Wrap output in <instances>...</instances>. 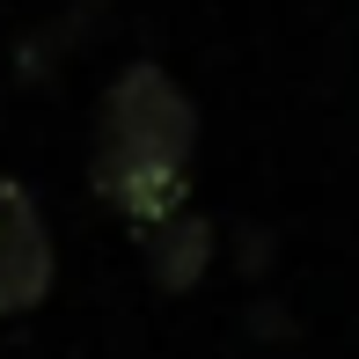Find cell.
<instances>
[{"instance_id": "1", "label": "cell", "mask_w": 359, "mask_h": 359, "mask_svg": "<svg viewBox=\"0 0 359 359\" xmlns=\"http://www.w3.org/2000/svg\"><path fill=\"white\" fill-rule=\"evenodd\" d=\"M191 95L176 88L161 67H125L110 81L103 110H95V154H88V184L103 191L110 213H125L133 227H154L169 213H184L191 191Z\"/></svg>"}, {"instance_id": "2", "label": "cell", "mask_w": 359, "mask_h": 359, "mask_svg": "<svg viewBox=\"0 0 359 359\" xmlns=\"http://www.w3.org/2000/svg\"><path fill=\"white\" fill-rule=\"evenodd\" d=\"M52 286V235L22 184L0 176V316H22Z\"/></svg>"}, {"instance_id": "3", "label": "cell", "mask_w": 359, "mask_h": 359, "mask_svg": "<svg viewBox=\"0 0 359 359\" xmlns=\"http://www.w3.org/2000/svg\"><path fill=\"white\" fill-rule=\"evenodd\" d=\"M205 264H213V227L198 213H169L147 227V271H154L161 293H191L205 279Z\"/></svg>"}]
</instances>
